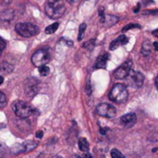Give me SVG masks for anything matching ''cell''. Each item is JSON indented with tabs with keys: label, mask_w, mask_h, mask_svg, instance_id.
I'll return each instance as SVG.
<instances>
[{
	"label": "cell",
	"mask_w": 158,
	"mask_h": 158,
	"mask_svg": "<svg viewBox=\"0 0 158 158\" xmlns=\"http://www.w3.org/2000/svg\"><path fill=\"white\" fill-rule=\"evenodd\" d=\"M46 15L53 19L61 18L66 12V6L62 0H47L44 5Z\"/></svg>",
	"instance_id": "6da1fadb"
},
{
	"label": "cell",
	"mask_w": 158,
	"mask_h": 158,
	"mask_svg": "<svg viewBox=\"0 0 158 158\" xmlns=\"http://www.w3.org/2000/svg\"><path fill=\"white\" fill-rule=\"evenodd\" d=\"M129 98V92L124 84L117 83L109 93V99L116 104H124Z\"/></svg>",
	"instance_id": "7a4b0ae2"
},
{
	"label": "cell",
	"mask_w": 158,
	"mask_h": 158,
	"mask_svg": "<svg viewBox=\"0 0 158 158\" xmlns=\"http://www.w3.org/2000/svg\"><path fill=\"white\" fill-rule=\"evenodd\" d=\"M15 31L21 37L30 38V37H32V36H34V35H36L38 33L39 28L36 25L32 24V23L21 22V23H18L15 26Z\"/></svg>",
	"instance_id": "3957f363"
},
{
	"label": "cell",
	"mask_w": 158,
	"mask_h": 158,
	"mask_svg": "<svg viewBox=\"0 0 158 158\" xmlns=\"http://www.w3.org/2000/svg\"><path fill=\"white\" fill-rule=\"evenodd\" d=\"M11 107L15 115L20 118H27L32 114V108L24 101L17 100L12 103Z\"/></svg>",
	"instance_id": "277c9868"
},
{
	"label": "cell",
	"mask_w": 158,
	"mask_h": 158,
	"mask_svg": "<svg viewBox=\"0 0 158 158\" xmlns=\"http://www.w3.org/2000/svg\"><path fill=\"white\" fill-rule=\"evenodd\" d=\"M50 60V53L48 48H40L33 53L31 56V63L35 67H41L43 65H46Z\"/></svg>",
	"instance_id": "5b68a950"
},
{
	"label": "cell",
	"mask_w": 158,
	"mask_h": 158,
	"mask_svg": "<svg viewBox=\"0 0 158 158\" xmlns=\"http://www.w3.org/2000/svg\"><path fill=\"white\" fill-rule=\"evenodd\" d=\"M37 147V143L34 141H27L22 143H17L11 148V153L14 155H19L23 153H29Z\"/></svg>",
	"instance_id": "8992f818"
},
{
	"label": "cell",
	"mask_w": 158,
	"mask_h": 158,
	"mask_svg": "<svg viewBox=\"0 0 158 158\" xmlns=\"http://www.w3.org/2000/svg\"><path fill=\"white\" fill-rule=\"evenodd\" d=\"M125 79H127L129 84L133 88L142 87L143 84V81H144V76L141 72L134 71L132 69H131V71L129 72L128 76Z\"/></svg>",
	"instance_id": "52a82bcc"
},
{
	"label": "cell",
	"mask_w": 158,
	"mask_h": 158,
	"mask_svg": "<svg viewBox=\"0 0 158 158\" xmlns=\"http://www.w3.org/2000/svg\"><path fill=\"white\" fill-rule=\"evenodd\" d=\"M40 82L35 78H28L24 82V91L27 96L33 97L39 91Z\"/></svg>",
	"instance_id": "ba28073f"
},
{
	"label": "cell",
	"mask_w": 158,
	"mask_h": 158,
	"mask_svg": "<svg viewBox=\"0 0 158 158\" xmlns=\"http://www.w3.org/2000/svg\"><path fill=\"white\" fill-rule=\"evenodd\" d=\"M96 112L99 116L107 118H113L117 115V110L116 108L109 104L103 103L97 106L96 107Z\"/></svg>",
	"instance_id": "9c48e42d"
},
{
	"label": "cell",
	"mask_w": 158,
	"mask_h": 158,
	"mask_svg": "<svg viewBox=\"0 0 158 158\" xmlns=\"http://www.w3.org/2000/svg\"><path fill=\"white\" fill-rule=\"evenodd\" d=\"M131 68H132V62L131 60L125 61L121 66H119L114 71L115 78L118 79V80H123V79H125L128 76L129 72L131 71Z\"/></svg>",
	"instance_id": "30bf717a"
},
{
	"label": "cell",
	"mask_w": 158,
	"mask_h": 158,
	"mask_svg": "<svg viewBox=\"0 0 158 158\" xmlns=\"http://www.w3.org/2000/svg\"><path fill=\"white\" fill-rule=\"evenodd\" d=\"M137 118L134 113H129L120 118V123L127 129L133 127L136 124Z\"/></svg>",
	"instance_id": "8fae6325"
},
{
	"label": "cell",
	"mask_w": 158,
	"mask_h": 158,
	"mask_svg": "<svg viewBox=\"0 0 158 158\" xmlns=\"http://www.w3.org/2000/svg\"><path fill=\"white\" fill-rule=\"evenodd\" d=\"M128 43H129V38H128L126 35H124V34L119 35L117 39H115L113 42H111V44H110V45H109V49H110L111 51L116 50V49L118 48L120 45H125V44H127Z\"/></svg>",
	"instance_id": "7c38bea8"
},
{
	"label": "cell",
	"mask_w": 158,
	"mask_h": 158,
	"mask_svg": "<svg viewBox=\"0 0 158 158\" xmlns=\"http://www.w3.org/2000/svg\"><path fill=\"white\" fill-rule=\"evenodd\" d=\"M14 10L13 9H5L0 13V19L4 22H10L14 19Z\"/></svg>",
	"instance_id": "4fadbf2b"
},
{
	"label": "cell",
	"mask_w": 158,
	"mask_h": 158,
	"mask_svg": "<svg viewBox=\"0 0 158 158\" xmlns=\"http://www.w3.org/2000/svg\"><path fill=\"white\" fill-rule=\"evenodd\" d=\"M110 56L109 54H105L103 56H100L96 59L95 63V68L96 69H106V63L109 59Z\"/></svg>",
	"instance_id": "5bb4252c"
},
{
	"label": "cell",
	"mask_w": 158,
	"mask_h": 158,
	"mask_svg": "<svg viewBox=\"0 0 158 158\" xmlns=\"http://www.w3.org/2000/svg\"><path fill=\"white\" fill-rule=\"evenodd\" d=\"M152 52V44L149 40H145L143 44V46H142V50H141V53L143 56H147L151 54Z\"/></svg>",
	"instance_id": "9a60e30c"
},
{
	"label": "cell",
	"mask_w": 158,
	"mask_h": 158,
	"mask_svg": "<svg viewBox=\"0 0 158 158\" xmlns=\"http://www.w3.org/2000/svg\"><path fill=\"white\" fill-rule=\"evenodd\" d=\"M118 21V17H115V16H112V15H105V18H104V20H103V24H106V26H113L115 25L117 22Z\"/></svg>",
	"instance_id": "2e32d148"
},
{
	"label": "cell",
	"mask_w": 158,
	"mask_h": 158,
	"mask_svg": "<svg viewBox=\"0 0 158 158\" xmlns=\"http://www.w3.org/2000/svg\"><path fill=\"white\" fill-rule=\"evenodd\" d=\"M13 69H14V67L7 62H3L0 65V73L1 74L7 75V74L11 73L13 71Z\"/></svg>",
	"instance_id": "e0dca14e"
},
{
	"label": "cell",
	"mask_w": 158,
	"mask_h": 158,
	"mask_svg": "<svg viewBox=\"0 0 158 158\" xmlns=\"http://www.w3.org/2000/svg\"><path fill=\"white\" fill-rule=\"evenodd\" d=\"M78 145H79V148L81 152H84V153H87L90 149V145H89V143L88 141L85 139V138H81L78 142Z\"/></svg>",
	"instance_id": "ac0fdd59"
},
{
	"label": "cell",
	"mask_w": 158,
	"mask_h": 158,
	"mask_svg": "<svg viewBox=\"0 0 158 158\" xmlns=\"http://www.w3.org/2000/svg\"><path fill=\"white\" fill-rule=\"evenodd\" d=\"M58 26H59V23H58V22H55V23H53V24L47 26V27L45 28V33H46V34H52V33L56 32V30L58 29Z\"/></svg>",
	"instance_id": "d6986e66"
},
{
	"label": "cell",
	"mask_w": 158,
	"mask_h": 158,
	"mask_svg": "<svg viewBox=\"0 0 158 158\" xmlns=\"http://www.w3.org/2000/svg\"><path fill=\"white\" fill-rule=\"evenodd\" d=\"M39 73H40V75L43 76V77H45V76L49 75V73H50V69H49V67L46 66V65H43V66L39 67Z\"/></svg>",
	"instance_id": "ffe728a7"
},
{
	"label": "cell",
	"mask_w": 158,
	"mask_h": 158,
	"mask_svg": "<svg viewBox=\"0 0 158 158\" xmlns=\"http://www.w3.org/2000/svg\"><path fill=\"white\" fill-rule=\"evenodd\" d=\"M85 30H86V24L85 23H81L80 25V29H79V35H78V41H81L84 37V33H85Z\"/></svg>",
	"instance_id": "44dd1931"
},
{
	"label": "cell",
	"mask_w": 158,
	"mask_h": 158,
	"mask_svg": "<svg viewBox=\"0 0 158 158\" xmlns=\"http://www.w3.org/2000/svg\"><path fill=\"white\" fill-rule=\"evenodd\" d=\"M94 44H95V40H94V39H91V40H89L88 42H85V43L82 44V46H83L84 48H87V49H89V50H92V49L94 47Z\"/></svg>",
	"instance_id": "7402d4cb"
},
{
	"label": "cell",
	"mask_w": 158,
	"mask_h": 158,
	"mask_svg": "<svg viewBox=\"0 0 158 158\" xmlns=\"http://www.w3.org/2000/svg\"><path fill=\"white\" fill-rule=\"evenodd\" d=\"M111 156L114 158H125V156H124L121 152H119L118 149H113V150H111Z\"/></svg>",
	"instance_id": "603a6c76"
},
{
	"label": "cell",
	"mask_w": 158,
	"mask_h": 158,
	"mask_svg": "<svg viewBox=\"0 0 158 158\" xmlns=\"http://www.w3.org/2000/svg\"><path fill=\"white\" fill-rule=\"evenodd\" d=\"M6 105V95L0 92V107H4Z\"/></svg>",
	"instance_id": "cb8c5ba5"
},
{
	"label": "cell",
	"mask_w": 158,
	"mask_h": 158,
	"mask_svg": "<svg viewBox=\"0 0 158 158\" xmlns=\"http://www.w3.org/2000/svg\"><path fill=\"white\" fill-rule=\"evenodd\" d=\"M133 28H141V26L139 25V24H134V23H131V24H128L126 27H124L123 28V30H122V31H128V30H131V29H133Z\"/></svg>",
	"instance_id": "d4e9b609"
},
{
	"label": "cell",
	"mask_w": 158,
	"mask_h": 158,
	"mask_svg": "<svg viewBox=\"0 0 158 158\" xmlns=\"http://www.w3.org/2000/svg\"><path fill=\"white\" fill-rule=\"evenodd\" d=\"M6 152H7L6 145L4 144V143H0V156H5Z\"/></svg>",
	"instance_id": "484cf974"
},
{
	"label": "cell",
	"mask_w": 158,
	"mask_h": 158,
	"mask_svg": "<svg viewBox=\"0 0 158 158\" xmlns=\"http://www.w3.org/2000/svg\"><path fill=\"white\" fill-rule=\"evenodd\" d=\"M6 44L5 40L2 37H0V56H1L2 51L6 48Z\"/></svg>",
	"instance_id": "4316f807"
},
{
	"label": "cell",
	"mask_w": 158,
	"mask_h": 158,
	"mask_svg": "<svg viewBox=\"0 0 158 158\" xmlns=\"http://www.w3.org/2000/svg\"><path fill=\"white\" fill-rule=\"evenodd\" d=\"M36 137L38 138V139H42L43 138V136H44V132H43V131H38L37 132H36Z\"/></svg>",
	"instance_id": "83f0119b"
},
{
	"label": "cell",
	"mask_w": 158,
	"mask_h": 158,
	"mask_svg": "<svg viewBox=\"0 0 158 158\" xmlns=\"http://www.w3.org/2000/svg\"><path fill=\"white\" fill-rule=\"evenodd\" d=\"M65 42H66L67 45H69V46H72L73 45V42L71 40H65Z\"/></svg>",
	"instance_id": "f1b7e54d"
},
{
	"label": "cell",
	"mask_w": 158,
	"mask_h": 158,
	"mask_svg": "<svg viewBox=\"0 0 158 158\" xmlns=\"http://www.w3.org/2000/svg\"><path fill=\"white\" fill-rule=\"evenodd\" d=\"M11 3V0H2V4L5 6H7Z\"/></svg>",
	"instance_id": "f546056e"
},
{
	"label": "cell",
	"mask_w": 158,
	"mask_h": 158,
	"mask_svg": "<svg viewBox=\"0 0 158 158\" xmlns=\"http://www.w3.org/2000/svg\"><path fill=\"white\" fill-rule=\"evenodd\" d=\"M66 1L69 2V3H70V4H75V3L79 2L80 0H66Z\"/></svg>",
	"instance_id": "4dcf8cb0"
},
{
	"label": "cell",
	"mask_w": 158,
	"mask_h": 158,
	"mask_svg": "<svg viewBox=\"0 0 158 158\" xmlns=\"http://www.w3.org/2000/svg\"><path fill=\"white\" fill-rule=\"evenodd\" d=\"M154 46H155V49L157 51L158 50V43L157 42H155V43H154Z\"/></svg>",
	"instance_id": "1f68e13d"
},
{
	"label": "cell",
	"mask_w": 158,
	"mask_h": 158,
	"mask_svg": "<svg viewBox=\"0 0 158 158\" xmlns=\"http://www.w3.org/2000/svg\"><path fill=\"white\" fill-rule=\"evenodd\" d=\"M3 82H4V77H2V76L0 75V85H1Z\"/></svg>",
	"instance_id": "d6a6232c"
},
{
	"label": "cell",
	"mask_w": 158,
	"mask_h": 158,
	"mask_svg": "<svg viewBox=\"0 0 158 158\" xmlns=\"http://www.w3.org/2000/svg\"><path fill=\"white\" fill-rule=\"evenodd\" d=\"M139 8H140V4H138V6H137V8H135L134 12H135V13H136V12H138V11H139Z\"/></svg>",
	"instance_id": "836d02e7"
},
{
	"label": "cell",
	"mask_w": 158,
	"mask_h": 158,
	"mask_svg": "<svg viewBox=\"0 0 158 158\" xmlns=\"http://www.w3.org/2000/svg\"><path fill=\"white\" fill-rule=\"evenodd\" d=\"M156 32H157V30H155V31H153V34H154L156 37H157V33H156Z\"/></svg>",
	"instance_id": "e575fe53"
},
{
	"label": "cell",
	"mask_w": 158,
	"mask_h": 158,
	"mask_svg": "<svg viewBox=\"0 0 158 158\" xmlns=\"http://www.w3.org/2000/svg\"><path fill=\"white\" fill-rule=\"evenodd\" d=\"M155 85H156V87H157V78H156V80H155Z\"/></svg>",
	"instance_id": "d590c367"
},
{
	"label": "cell",
	"mask_w": 158,
	"mask_h": 158,
	"mask_svg": "<svg viewBox=\"0 0 158 158\" xmlns=\"http://www.w3.org/2000/svg\"><path fill=\"white\" fill-rule=\"evenodd\" d=\"M156 150H157V149H156V148H155V149L153 150V152H154V153H156Z\"/></svg>",
	"instance_id": "8d00e7d4"
}]
</instances>
